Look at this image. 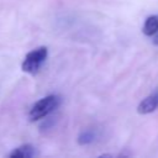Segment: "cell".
<instances>
[{"label":"cell","instance_id":"obj_1","mask_svg":"<svg viewBox=\"0 0 158 158\" xmlns=\"http://www.w3.org/2000/svg\"><path fill=\"white\" fill-rule=\"evenodd\" d=\"M60 105V98L58 95H48L42 99H40L35 105L31 107L28 112L30 121H37L46 116H48L51 112H53L58 106Z\"/></svg>","mask_w":158,"mask_h":158},{"label":"cell","instance_id":"obj_2","mask_svg":"<svg viewBox=\"0 0 158 158\" xmlns=\"http://www.w3.org/2000/svg\"><path fill=\"white\" fill-rule=\"evenodd\" d=\"M48 56V49L44 46L37 47L35 49H32L31 52H28L21 64V69L25 73L28 74H36L40 68L42 67V64L44 63V60L47 59Z\"/></svg>","mask_w":158,"mask_h":158},{"label":"cell","instance_id":"obj_3","mask_svg":"<svg viewBox=\"0 0 158 158\" xmlns=\"http://www.w3.org/2000/svg\"><path fill=\"white\" fill-rule=\"evenodd\" d=\"M157 109H158V88L138 104L137 111L141 115H147L156 111Z\"/></svg>","mask_w":158,"mask_h":158},{"label":"cell","instance_id":"obj_4","mask_svg":"<svg viewBox=\"0 0 158 158\" xmlns=\"http://www.w3.org/2000/svg\"><path fill=\"white\" fill-rule=\"evenodd\" d=\"M36 154V149L31 144H22L10 152V158H31Z\"/></svg>","mask_w":158,"mask_h":158},{"label":"cell","instance_id":"obj_5","mask_svg":"<svg viewBox=\"0 0 158 158\" xmlns=\"http://www.w3.org/2000/svg\"><path fill=\"white\" fill-rule=\"evenodd\" d=\"M142 31L146 36H154L158 32V15L148 16L144 21Z\"/></svg>","mask_w":158,"mask_h":158},{"label":"cell","instance_id":"obj_6","mask_svg":"<svg viewBox=\"0 0 158 158\" xmlns=\"http://www.w3.org/2000/svg\"><path fill=\"white\" fill-rule=\"evenodd\" d=\"M96 137V133L93 131V130H85V131H81L78 136V143L79 144H89L91 142H94Z\"/></svg>","mask_w":158,"mask_h":158}]
</instances>
